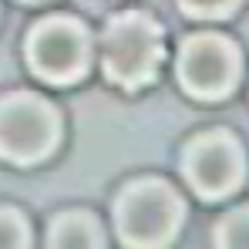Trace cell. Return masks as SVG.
Segmentation results:
<instances>
[{
	"instance_id": "52a82bcc",
	"label": "cell",
	"mask_w": 249,
	"mask_h": 249,
	"mask_svg": "<svg viewBox=\"0 0 249 249\" xmlns=\"http://www.w3.org/2000/svg\"><path fill=\"white\" fill-rule=\"evenodd\" d=\"M101 243H105L101 222L88 209L61 212L47 226V246H101Z\"/></svg>"
},
{
	"instance_id": "3957f363",
	"label": "cell",
	"mask_w": 249,
	"mask_h": 249,
	"mask_svg": "<svg viewBox=\"0 0 249 249\" xmlns=\"http://www.w3.org/2000/svg\"><path fill=\"white\" fill-rule=\"evenodd\" d=\"M61 142L57 108L34 91L0 98V159L10 165H37Z\"/></svg>"
},
{
	"instance_id": "5b68a950",
	"label": "cell",
	"mask_w": 249,
	"mask_h": 249,
	"mask_svg": "<svg viewBox=\"0 0 249 249\" xmlns=\"http://www.w3.org/2000/svg\"><path fill=\"white\" fill-rule=\"evenodd\" d=\"M175 71H178V84L192 98L219 101L236 88L243 57H239V47L222 34H196L182 41Z\"/></svg>"
},
{
	"instance_id": "ba28073f",
	"label": "cell",
	"mask_w": 249,
	"mask_h": 249,
	"mask_svg": "<svg viewBox=\"0 0 249 249\" xmlns=\"http://www.w3.org/2000/svg\"><path fill=\"white\" fill-rule=\"evenodd\" d=\"M215 246H249V206H239L222 215V222L212 229Z\"/></svg>"
},
{
	"instance_id": "6da1fadb",
	"label": "cell",
	"mask_w": 249,
	"mask_h": 249,
	"mask_svg": "<svg viewBox=\"0 0 249 249\" xmlns=\"http://www.w3.org/2000/svg\"><path fill=\"white\" fill-rule=\"evenodd\" d=\"M165 57V37L155 17L142 10H124L108 20L101 44V71L111 84L138 91L155 81Z\"/></svg>"
},
{
	"instance_id": "8992f818",
	"label": "cell",
	"mask_w": 249,
	"mask_h": 249,
	"mask_svg": "<svg viewBox=\"0 0 249 249\" xmlns=\"http://www.w3.org/2000/svg\"><path fill=\"white\" fill-rule=\"evenodd\" d=\"M182 175L199 199H226L246 175V155L229 131H202L185 145Z\"/></svg>"
},
{
	"instance_id": "7a4b0ae2",
	"label": "cell",
	"mask_w": 249,
	"mask_h": 249,
	"mask_svg": "<svg viewBox=\"0 0 249 249\" xmlns=\"http://www.w3.org/2000/svg\"><path fill=\"white\" fill-rule=\"evenodd\" d=\"M182 196L165 178H135L115 202V229L124 246H168L182 226Z\"/></svg>"
},
{
	"instance_id": "9c48e42d",
	"label": "cell",
	"mask_w": 249,
	"mask_h": 249,
	"mask_svg": "<svg viewBox=\"0 0 249 249\" xmlns=\"http://www.w3.org/2000/svg\"><path fill=\"white\" fill-rule=\"evenodd\" d=\"M0 246H31V226L14 206H0Z\"/></svg>"
},
{
	"instance_id": "30bf717a",
	"label": "cell",
	"mask_w": 249,
	"mask_h": 249,
	"mask_svg": "<svg viewBox=\"0 0 249 249\" xmlns=\"http://www.w3.org/2000/svg\"><path fill=\"white\" fill-rule=\"evenodd\" d=\"M236 3L239 0H182V10L196 20H215V17H229Z\"/></svg>"
},
{
	"instance_id": "277c9868",
	"label": "cell",
	"mask_w": 249,
	"mask_h": 249,
	"mask_svg": "<svg viewBox=\"0 0 249 249\" xmlns=\"http://www.w3.org/2000/svg\"><path fill=\"white\" fill-rule=\"evenodd\" d=\"M24 54H27V68L34 71V78L47 84H74L88 74L91 37L81 20L68 14H54L31 27Z\"/></svg>"
}]
</instances>
